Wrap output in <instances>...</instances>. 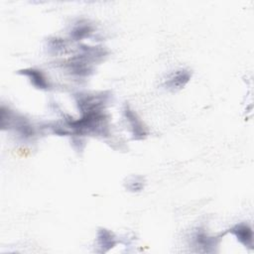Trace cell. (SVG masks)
I'll list each match as a JSON object with an SVG mask.
<instances>
[{
	"label": "cell",
	"mask_w": 254,
	"mask_h": 254,
	"mask_svg": "<svg viewBox=\"0 0 254 254\" xmlns=\"http://www.w3.org/2000/svg\"><path fill=\"white\" fill-rule=\"evenodd\" d=\"M230 232L237 238V240L245 247L252 248L253 245V231L252 228L245 223L235 225L230 229Z\"/></svg>",
	"instance_id": "6da1fadb"
},
{
	"label": "cell",
	"mask_w": 254,
	"mask_h": 254,
	"mask_svg": "<svg viewBox=\"0 0 254 254\" xmlns=\"http://www.w3.org/2000/svg\"><path fill=\"white\" fill-rule=\"evenodd\" d=\"M124 115L131 126L134 138H136V139L144 138L147 135L146 128L144 127L141 120L137 117L136 113H134L133 110H131L128 106H126L124 109Z\"/></svg>",
	"instance_id": "7a4b0ae2"
},
{
	"label": "cell",
	"mask_w": 254,
	"mask_h": 254,
	"mask_svg": "<svg viewBox=\"0 0 254 254\" xmlns=\"http://www.w3.org/2000/svg\"><path fill=\"white\" fill-rule=\"evenodd\" d=\"M19 73H22L28 76L31 83L37 88L47 89L49 87V81L41 70H38L35 68H27V69L21 70Z\"/></svg>",
	"instance_id": "3957f363"
},
{
	"label": "cell",
	"mask_w": 254,
	"mask_h": 254,
	"mask_svg": "<svg viewBox=\"0 0 254 254\" xmlns=\"http://www.w3.org/2000/svg\"><path fill=\"white\" fill-rule=\"evenodd\" d=\"M190 79V73L189 70L186 69H180L176 71L167 81L166 85L168 88H171L173 90L175 89H181L183 88Z\"/></svg>",
	"instance_id": "277c9868"
},
{
	"label": "cell",
	"mask_w": 254,
	"mask_h": 254,
	"mask_svg": "<svg viewBox=\"0 0 254 254\" xmlns=\"http://www.w3.org/2000/svg\"><path fill=\"white\" fill-rule=\"evenodd\" d=\"M98 243L99 247L102 248V251H108L115 245V238L113 234L106 229H101L98 233Z\"/></svg>",
	"instance_id": "5b68a950"
},
{
	"label": "cell",
	"mask_w": 254,
	"mask_h": 254,
	"mask_svg": "<svg viewBox=\"0 0 254 254\" xmlns=\"http://www.w3.org/2000/svg\"><path fill=\"white\" fill-rule=\"evenodd\" d=\"M90 33V28L87 25H79L74 28L72 31V35L75 39H81L85 36H87Z\"/></svg>",
	"instance_id": "8992f818"
}]
</instances>
